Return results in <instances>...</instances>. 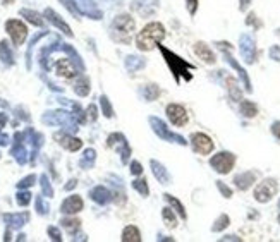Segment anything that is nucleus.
Wrapping results in <instances>:
<instances>
[{
  "label": "nucleus",
  "instance_id": "1",
  "mask_svg": "<svg viewBox=\"0 0 280 242\" xmlns=\"http://www.w3.org/2000/svg\"><path fill=\"white\" fill-rule=\"evenodd\" d=\"M163 36H165V28L160 22H150L136 36V45L143 52H150V50H153L157 46V43L163 40Z\"/></svg>",
  "mask_w": 280,
  "mask_h": 242
},
{
  "label": "nucleus",
  "instance_id": "2",
  "mask_svg": "<svg viewBox=\"0 0 280 242\" xmlns=\"http://www.w3.org/2000/svg\"><path fill=\"white\" fill-rule=\"evenodd\" d=\"M158 48H160L163 58H165L167 65H169L170 72L174 74V77H176V81L179 83V79L181 77H184L186 81H191V74L188 72V69H194V65H191L189 62H186L184 58H181L179 55H176L174 52H170L169 48H165L163 45H158Z\"/></svg>",
  "mask_w": 280,
  "mask_h": 242
},
{
  "label": "nucleus",
  "instance_id": "3",
  "mask_svg": "<svg viewBox=\"0 0 280 242\" xmlns=\"http://www.w3.org/2000/svg\"><path fill=\"white\" fill-rule=\"evenodd\" d=\"M45 124L48 126H60L64 127L67 132H76L77 131V120L74 119L72 114L65 110H52V112H46V114L41 117Z\"/></svg>",
  "mask_w": 280,
  "mask_h": 242
},
{
  "label": "nucleus",
  "instance_id": "4",
  "mask_svg": "<svg viewBox=\"0 0 280 242\" xmlns=\"http://www.w3.org/2000/svg\"><path fill=\"white\" fill-rule=\"evenodd\" d=\"M148 120H150V126H151V129H153V132L158 136V138H162L163 141L177 143V144H181V146H186V144H188V141H186L181 134H176V132L170 131V129L165 126V122L158 119V117H150Z\"/></svg>",
  "mask_w": 280,
  "mask_h": 242
},
{
  "label": "nucleus",
  "instance_id": "5",
  "mask_svg": "<svg viewBox=\"0 0 280 242\" xmlns=\"http://www.w3.org/2000/svg\"><path fill=\"white\" fill-rule=\"evenodd\" d=\"M134 29V21L131 15L120 14L112 22V34L119 41H129V34Z\"/></svg>",
  "mask_w": 280,
  "mask_h": 242
},
{
  "label": "nucleus",
  "instance_id": "6",
  "mask_svg": "<svg viewBox=\"0 0 280 242\" xmlns=\"http://www.w3.org/2000/svg\"><path fill=\"white\" fill-rule=\"evenodd\" d=\"M107 144H108V148H114L115 151H119L120 158H122V163L129 162L131 146H129V143L126 141L124 134H120V132H114V134H110L107 138Z\"/></svg>",
  "mask_w": 280,
  "mask_h": 242
},
{
  "label": "nucleus",
  "instance_id": "7",
  "mask_svg": "<svg viewBox=\"0 0 280 242\" xmlns=\"http://www.w3.org/2000/svg\"><path fill=\"white\" fill-rule=\"evenodd\" d=\"M24 141H26L24 132H15L14 134V146H12V150H10V155H12L14 160L19 163V165H24V163L28 162V157H29Z\"/></svg>",
  "mask_w": 280,
  "mask_h": 242
},
{
  "label": "nucleus",
  "instance_id": "8",
  "mask_svg": "<svg viewBox=\"0 0 280 242\" xmlns=\"http://www.w3.org/2000/svg\"><path fill=\"white\" fill-rule=\"evenodd\" d=\"M234 163H236V157L232 153H227V151H222V153L215 155V157L210 160V165L217 172H220V174H229L232 170V167H234Z\"/></svg>",
  "mask_w": 280,
  "mask_h": 242
},
{
  "label": "nucleus",
  "instance_id": "9",
  "mask_svg": "<svg viewBox=\"0 0 280 242\" xmlns=\"http://www.w3.org/2000/svg\"><path fill=\"white\" fill-rule=\"evenodd\" d=\"M5 29H7V33L10 34V38H12L14 45H17V46L22 45L26 40V36H28V28H26L21 21H17V19H10V21H7Z\"/></svg>",
  "mask_w": 280,
  "mask_h": 242
},
{
  "label": "nucleus",
  "instance_id": "10",
  "mask_svg": "<svg viewBox=\"0 0 280 242\" xmlns=\"http://www.w3.org/2000/svg\"><path fill=\"white\" fill-rule=\"evenodd\" d=\"M275 194H277V182L272 181V179H267V181H263L262 184L256 187V191H255V198H256V201H260V203L270 201L272 198L275 196Z\"/></svg>",
  "mask_w": 280,
  "mask_h": 242
},
{
  "label": "nucleus",
  "instance_id": "11",
  "mask_svg": "<svg viewBox=\"0 0 280 242\" xmlns=\"http://www.w3.org/2000/svg\"><path fill=\"white\" fill-rule=\"evenodd\" d=\"M167 117H169V120L174 126L181 127L188 124V112H186V108L182 107V105L170 103L169 107H167Z\"/></svg>",
  "mask_w": 280,
  "mask_h": 242
},
{
  "label": "nucleus",
  "instance_id": "12",
  "mask_svg": "<svg viewBox=\"0 0 280 242\" xmlns=\"http://www.w3.org/2000/svg\"><path fill=\"white\" fill-rule=\"evenodd\" d=\"M239 41H241V53H243L244 60H246L248 64H253V62H255V57H256L255 38H253L251 34H243Z\"/></svg>",
  "mask_w": 280,
  "mask_h": 242
},
{
  "label": "nucleus",
  "instance_id": "13",
  "mask_svg": "<svg viewBox=\"0 0 280 242\" xmlns=\"http://www.w3.org/2000/svg\"><path fill=\"white\" fill-rule=\"evenodd\" d=\"M77 64L72 60L71 57L69 58H60L59 62L55 64V71H57V76L60 77H65V79H71L77 74Z\"/></svg>",
  "mask_w": 280,
  "mask_h": 242
},
{
  "label": "nucleus",
  "instance_id": "14",
  "mask_svg": "<svg viewBox=\"0 0 280 242\" xmlns=\"http://www.w3.org/2000/svg\"><path fill=\"white\" fill-rule=\"evenodd\" d=\"M191 143H193L194 151L200 155H208V153H212V150H213V141L207 134H201V132L193 134Z\"/></svg>",
  "mask_w": 280,
  "mask_h": 242
},
{
  "label": "nucleus",
  "instance_id": "15",
  "mask_svg": "<svg viewBox=\"0 0 280 242\" xmlns=\"http://www.w3.org/2000/svg\"><path fill=\"white\" fill-rule=\"evenodd\" d=\"M157 7H158V0H133V3H131V9L136 10L138 14H141L143 17L155 14Z\"/></svg>",
  "mask_w": 280,
  "mask_h": 242
},
{
  "label": "nucleus",
  "instance_id": "16",
  "mask_svg": "<svg viewBox=\"0 0 280 242\" xmlns=\"http://www.w3.org/2000/svg\"><path fill=\"white\" fill-rule=\"evenodd\" d=\"M3 222L7 224L9 229H21L22 225H26L29 222V213H5L3 215Z\"/></svg>",
  "mask_w": 280,
  "mask_h": 242
},
{
  "label": "nucleus",
  "instance_id": "17",
  "mask_svg": "<svg viewBox=\"0 0 280 242\" xmlns=\"http://www.w3.org/2000/svg\"><path fill=\"white\" fill-rule=\"evenodd\" d=\"M77 7L83 14H86L91 19H102V10L96 7L95 0H76Z\"/></svg>",
  "mask_w": 280,
  "mask_h": 242
},
{
  "label": "nucleus",
  "instance_id": "18",
  "mask_svg": "<svg viewBox=\"0 0 280 242\" xmlns=\"http://www.w3.org/2000/svg\"><path fill=\"white\" fill-rule=\"evenodd\" d=\"M45 17L48 19V21L52 22V24L55 26V28H59L64 34H67V36H72V31H71V28L67 26V22H65L64 19H62L60 15L57 14L53 9H45Z\"/></svg>",
  "mask_w": 280,
  "mask_h": 242
},
{
  "label": "nucleus",
  "instance_id": "19",
  "mask_svg": "<svg viewBox=\"0 0 280 242\" xmlns=\"http://www.w3.org/2000/svg\"><path fill=\"white\" fill-rule=\"evenodd\" d=\"M53 138L59 141L60 146H64L65 150H69V151H77V150H81V146H83V141L74 138V136H71V134H55Z\"/></svg>",
  "mask_w": 280,
  "mask_h": 242
},
{
  "label": "nucleus",
  "instance_id": "20",
  "mask_svg": "<svg viewBox=\"0 0 280 242\" xmlns=\"http://www.w3.org/2000/svg\"><path fill=\"white\" fill-rule=\"evenodd\" d=\"M81 210H83V200H81L79 196H69L60 206V212L65 213V215L79 213Z\"/></svg>",
  "mask_w": 280,
  "mask_h": 242
},
{
  "label": "nucleus",
  "instance_id": "21",
  "mask_svg": "<svg viewBox=\"0 0 280 242\" xmlns=\"http://www.w3.org/2000/svg\"><path fill=\"white\" fill-rule=\"evenodd\" d=\"M89 198H91L95 203H98V205H107V203L112 201V194L110 191L107 189V187L103 186H96L91 189V193H89Z\"/></svg>",
  "mask_w": 280,
  "mask_h": 242
},
{
  "label": "nucleus",
  "instance_id": "22",
  "mask_svg": "<svg viewBox=\"0 0 280 242\" xmlns=\"http://www.w3.org/2000/svg\"><path fill=\"white\" fill-rule=\"evenodd\" d=\"M219 48H222V50H224V53H225V58H227V62H229V64H231V65H232V67L236 69L237 72H239V76L243 77V81H244V86H246V89H248V91H251V83H250V79H248V74H246V71H244V69L241 67L239 64H237V62L234 60V57H232V55H229V53H227V50L224 48V45H222V43H219Z\"/></svg>",
  "mask_w": 280,
  "mask_h": 242
},
{
  "label": "nucleus",
  "instance_id": "23",
  "mask_svg": "<svg viewBox=\"0 0 280 242\" xmlns=\"http://www.w3.org/2000/svg\"><path fill=\"white\" fill-rule=\"evenodd\" d=\"M150 165H151V170H153V175L157 177V181H160V184H169L170 175L165 167H163L162 163H158L157 160H151Z\"/></svg>",
  "mask_w": 280,
  "mask_h": 242
},
{
  "label": "nucleus",
  "instance_id": "24",
  "mask_svg": "<svg viewBox=\"0 0 280 242\" xmlns=\"http://www.w3.org/2000/svg\"><path fill=\"white\" fill-rule=\"evenodd\" d=\"M194 53H196L203 62H207V64H215V55H213V52L208 48V45H205V43H201V41L196 43V45H194Z\"/></svg>",
  "mask_w": 280,
  "mask_h": 242
},
{
  "label": "nucleus",
  "instance_id": "25",
  "mask_svg": "<svg viewBox=\"0 0 280 242\" xmlns=\"http://www.w3.org/2000/svg\"><path fill=\"white\" fill-rule=\"evenodd\" d=\"M255 179H256V175L253 174V172H244V174H239L237 177L234 179V182H236V186L239 187V189H248L253 182H255Z\"/></svg>",
  "mask_w": 280,
  "mask_h": 242
},
{
  "label": "nucleus",
  "instance_id": "26",
  "mask_svg": "<svg viewBox=\"0 0 280 242\" xmlns=\"http://www.w3.org/2000/svg\"><path fill=\"white\" fill-rule=\"evenodd\" d=\"M59 103H62V105H69V107H72V115H74V119H76L79 124H84V122H86V115H84L83 108H81L77 103H72V101H69L67 98H59Z\"/></svg>",
  "mask_w": 280,
  "mask_h": 242
},
{
  "label": "nucleus",
  "instance_id": "27",
  "mask_svg": "<svg viewBox=\"0 0 280 242\" xmlns=\"http://www.w3.org/2000/svg\"><path fill=\"white\" fill-rule=\"evenodd\" d=\"M139 93H141V96L146 101H153V100H157L158 96H160V88H158L157 84H146V86H143V88L139 89Z\"/></svg>",
  "mask_w": 280,
  "mask_h": 242
},
{
  "label": "nucleus",
  "instance_id": "28",
  "mask_svg": "<svg viewBox=\"0 0 280 242\" xmlns=\"http://www.w3.org/2000/svg\"><path fill=\"white\" fill-rule=\"evenodd\" d=\"M145 58H141V57H136V55H129L126 58V69L129 72H136V71H139V69H143L145 67Z\"/></svg>",
  "mask_w": 280,
  "mask_h": 242
},
{
  "label": "nucleus",
  "instance_id": "29",
  "mask_svg": "<svg viewBox=\"0 0 280 242\" xmlns=\"http://www.w3.org/2000/svg\"><path fill=\"white\" fill-rule=\"evenodd\" d=\"M122 241L124 242H139V241H141V234H139L138 227H134V225H129V227L124 229Z\"/></svg>",
  "mask_w": 280,
  "mask_h": 242
},
{
  "label": "nucleus",
  "instance_id": "30",
  "mask_svg": "<svg viewBox=\"0 0 280 242\" xmlns=\"http://www.w3.org/2000/svg\"><path fill=\"white\" fill-rule=\"evenodd\" d=\"M0 58H2V62L5 65H12L14 64V55H12V52H10V48H9V43H7L5 40L0 41Z\"/></svg>",
  "mask_w": 280,
  "mask_h": 242
},
{
  "label": "nucleus",
  "instance_id": "31",
  "mask_svg": "<svg viewBox=\"0 0 280 242\" xmlns=\"http://www.w3.org/2000/svg\"><path fill=\"white\" fill-rule=\"evenodd\" d=\"M95 158H96V151L93 148H89V150L84 151L83 158L79 160V167L81 169H91L95 165Z\"/></svg>",
  "mask_w": 280,
  "mask_h": 242
},
{
  "label": "nucleus",
  "instance_id": "32",
  "mask_svg": "<svg viewBox=\"0 0 280 242\" xmlns=\"http://www.w3.org/2000/svg\"><path fill=\"white\" fill-rule=\"evenodd\" d=\"M22 15V17H26L28 21L31 22V24L34 26H43V19H41V15L38 12H34V10H29V9H21V12H19Z\"/></svg>",
  "mask_w": 280,
  "mask_h": 242
},
{
  "label": "nucleus",
  "instance_id": "33",
  "mask_svg": "<svg viewBox=\"0 0 280 242\" xmlns=\"http://www.w3.org/2000/svg\"><path fill=\"white\" fill-rule=\"evenodd\" d=\"M74 91H76V95L79 96H88L89 93V79L88 77H79V79L76 81V84H74Z\"/></svg>",
  "mask_w": 280,
  "mask_h": 242
},
{
  "label": "nucleus",
  "instance_id": "34",
  "mask_svg": "<svg viewBox=\"0 0 280 242\" xmlns=\"http://www.w3.org/2000/svg\"><path fill=\"white\" fill-rule=\"evenodd\" d=\"M163 198H165V201H167V203H170V206H172V208H176V212H177L179 215H181L182 220H186V218H188V215H186L184 206H182V203H181V201L176 200V198H172V196H170V194H163Z\"/></svg>",
  "mask_w": 280,
  "mask_h": 242
},
{
  "label": "nucleus",
  "instance_id": "35",
  "mask_svg": "<svg viewBox=\"0 0 280 242\" xmlns=\"http://www.w3.org/2000/svg\"><path fill=\"white\" fill-rule=\"evenodd\" d=\"M40 186H41V193H43V196L46 198H52L53 196V187L50 184L48 177H46V174H43L40 177Z\"/></svg>",
  "mask_w": 280,
  "mask_h": 242
},
{
  "label": "nucleus",
  "instance_id": "36",
  "mask_svg": "<svg viewBox=\"0 0 280 242\" xmlns=\"http://www.w3.org/2000/svg\"><path fill=\"white\" fill-rule=\"evenodd\" d=\"M241 112H243L244 117H255L258 114V108H256V105L253 103V101H243V105H241Z\"/></svg>",
  "mask_w": 280,
  "mask_h": 242
},
{
  "label": "nucleus",
  "instance_id": "37",
  "mask_svg": "<svg viewBox=\"0 0 280 242\" xmlns=\"http://www.w3.org/2000/svg\"><path fill=\"white\" fill-rule=\"evenodd\" d=\"M162 217H163V222H165V225L169 229H174L177 225V220H176V217H174V212L170 208H165L162 212Z\"/></svg>",
  "mask_w": 280,
  "mask_h": 242
},
{
  "label": "nucleus",
  "instance_id": "38",
  "mask_svg": "<svg viewBox=\"0 0 280 242\" xmlns=\"http://www.w3.org/2000/svg\"><path fill=\"white\" fill-rule=\"evenodd\" d=\"M60 2L64 3L65 9H67L69 12H71V14L74 15V17H76V19H79V17H81V14H83V12H81V10H79V7H77V3H74V0H60Z\"/></svg>",
  "mask_w": 280,
  "mask_h": 242
},
{
  "label": "nucleus",
  "instance_id": "39",
  "mask_svg": "<svg viewBox=\"0 0 280 242\" xmlns=\"http://www.w3.org/2000/svg\"><path fill=\"white\" fill-rule=\"evenodd\" d=\"M133 187L136 191H138L141 196H148L150 194V189H148V184H146V181L145 179H138V181H133Z\"/></svg>",
  "mask_w": 280,
  "mask_h": 242
},
{
  "label": "nucleus",
  "instance_id": "40",
  "mask_svg": "<svg viewBox=\"0 0 280 242\" xmlns=\"http://www.w3.org/2000/svg\"><path fill=\"white\" fill-rule=\"evenodd\" d=\"M100 105H102V112H103L105 117H108V119H110V117H114V108H112L110 101H108V98L105 95L100 98Z\"/></svg>",
  "mask_w": 280,
  "mask_h": 242
},
{
  "label": "nucleus",
  "instance_id": "41",
  "mask_svg": "<svg viewBox=\"0 0 280 242\" xmlns=\"http://www.w3.org/2000/svg\"><path fill=\"white\" fill-rule=\"evenodd\" d=\"M60 224L64 225V229H67L69 232H74V230L79 229V224H81V222L77 220V218H64V220H62Z\"/></svg>",
  "mask_w": 280,
  "mask_h": 242
},
{
  "label": "nucleus",
  "instance_id": "42",
  "mask_svg": "<svg viewBox=\"0 0 280 242\" xmlns=\"http://www.w3.org/2000/svg\"><path fill=\"white\" fill-rule=\"evenodd\" d=\"M7 124V115L0 114V146H7L9 144V136L2 134V127H5Z\"/></svg>",
  "mask_w": 280,
  "mask_h": 242
},
{
  "label": "nucleus",
  "instance_id": "43",
  "mask_svg": "<svg viewBox=\"0 0 280 242\" xmlns=\"http://www.w3.org/2000/svg\"><path fill=\"white\" fill-rule=\"evenodd\" d=\"M15 201H17L19 206H28L31 201V193H28V191H19L17 196H15Z\"/></svg>",
  "mask_w": 280,
  "mask_h": 242
},
{
  "label": "nucleus",
  "instance_id": "44",
  "mask_svg": "<svg viewBox=\"0 0 280 242\" xmlns=\"http://www.w3.org/2000/svg\"><path fill=\"white\" fill-rule=\"evenodd\" d=\"M34 206H36V212L40 213V215H46L48 213V210H50V206L46 205L45 200L41 196H36V201H34Z\"/></svg>",
  "mask_w": 280,
  "mask_h": 242
},
{
  "label": "nucleus",
  "instance_id": "45",
  "mask_svg": "<svg viewBox=\"0 0 280 242\" xmlns=\"http://www.w3.org/2000/svg\"><path fill=\"white\" fill-rule=\"evenodd\" d=\"M34 182H36V177H34V175H28V177H24L22 181L17 182V189H28Z\"/></svg>",
  "mask_w": 280,
  "mask_h": 242
},
{
  "label": "nucleus",
  "instance_id": "46",
  "mask_svg": "<svg viewBox=\"0 0 280 242\" xmlns=\"http://www.w3.org/2000/svg\"><path fill=\"white\" fill-rule=\"evenodd\" d=\"M227 225H229V217H227V215H222L219 220L215 222V225H213V230H215V232H219V230L225 229Z\"/></svg>",
  "mask_w": 280,
  "mask_h": 242
},
{
  "label": "nucleus",
  "instance_id": "47",
  "mask_svg": "<svg viewBox=\"0 0 280 242\" xmlns=\"http://www.w3.org/2000/svg\"><path fill=\"white\" fill-rule=\"evenodd\" d=\"M48 236L52 237V241H55V242L62 241V234L57 227H48Z\"/></svg>",
  "mask_w": 280,
  "mask_h": 242
},
{
  "label": "nucleus",
  "instance_id": "48",
  "mask_svg": "<svg viewBox=\"0 0 280 242\" xmlns=\"http://www.w3.org/2000/svg\"><path fill=\"white\" fill-rule=\"evenodd\" d=\"M131 174L133 175H141L143 174V167L139 162H133L131 163Z\"/></svg>",
  "mask_w": 280,
  "mask_h": 242
},
{
  "label": "nucleus",
  "instance_id": "49",
  "mask_svg": "<svg viewBox=\"0 0 280 242\" xmlns=\"http://www.w3.org/2000/svg\"><path fill=\"white\" fill-rule=\"evenodd\" d=\"M86 114H88V119L91 120V122H95L96 117H98V114H96V107H95V105H89L88 110H86Z\"/></svg>",
  "mask_w": 280,
  "mask_h": 242
},
{
  "label": "nucleus",
  "instance_id": "50",
  "mask_svg": "<svg viewBox=\"0 0 280 242\" xmlns=\"http://www.w3.org/2000/svg\"><path fill=\"white\" fill-rule=\"evenodd\" d=\"M186 5H188L189 14L194 15V12H196V9H198V0H186Z\"/></svg>",
  "mask_w": 280,
  "mask_h": 242
},
{
  "label": "nucleus",
  "instance_id": "51",
  "mask_svg": "<svg viewBox=\"0 0 280 242\" xmlns=\"http://www.w3.org/2000/svg\"><path fill=\"white\" fill-rule=\"evenodd\" d=\"M217 186H219V189L222 191V194H224L225 198H231V196H232V191L229 189V187L225 186L224 182H217Z\"/></svg>",
  "mask_w": 280,
  "mask_h": 242
},
{
  "label": "nucleus",
  "instance_id": "52",
  "mask_svg": "<svg viewBox=\"0 0 280 242\" xmlns=\"http://www.w3.org/2000/svg\"><path fill=\"white\" fill-rule=\"evenodd\" d=\"M270 57L274 58V60H280V46H272L270 48Z\"/></svg>",
  "mask_w": 280,
  "mask_h": 242
},
{
  "label": "nucleus",
  "instance_id": "53",
  "mask_svg": "<svg viewBox=\"0 0 280 242\" xmlns=\"http://www.w3.org/2000/svg\"><path fill=\"white\" fill-rule=\"evenodd\" d=\"M272 132H274V134L280 139V122H275L274 124V127H272Z\"/></svg>",
  "mask_w": 280,
  "mask_h": 242
},
{
  "label": "nucleus",
  "instance_id": "54",
  "mask_svg": "<svg viewBox=\"0 0 280 242\" xmlns=\"http://www.w3.org/2000/svg\"><path fill=\"white\" fill-rule=\"evenodd\" d=\"M239 2H241L239 9H241V10H246V9H248V5H250L253 0H239Z\"/></svg>",
  "mask_w": 280,
  "mask_h": 242
},
{
  "label": "nucleus",
  "instance_id": "55",
  "mask_svg": "<svg viewBox=\"0 0 280 242\" xmlns=\"http://www.w3.org/2000/svg\"><path fill=\"white\" fill-rule=\"evenodd\" d=\"M76 184H77V181H76V179H72V181H69V184L65 186V191H71L72 187H76Z\"/></svg>",
  "mask_w": 280,
  "mask_h": 242
},
{
  "label": "nucleus",
  "instance_id": "56",
  "mask_svg": "<svg viewBox=\"0 0 280 242\" xmlns=\"http://www.w3.org/2000/svg\"><path fill=\"white\" fill-rule=\"evenodd\" d=\"M2 2H3V3H12L14 0H2Z\"/></svg>",
  "mask_w": 280,
  "mask_h": 242
},
{
  "label": "nucleus",
  "instance_id": "57",
  "mask_svg": "<svg viewBox=\"0 0 280 242\" xmlns=\"http://www.w3.org/2000/svg\"><path fill=\"white\" fill-rule=\"evenodd\" d=\"M279 222H280V218H279Z\"/></svg>",
  "mask_w": 280,
  "mask_h": 242
},
{
  "label": "nucleus",
  "instance_id": "58",
  "mask_svg": "<svg viewBox=\"0 0 280 242\" xmlns=\"http://www.w3.org/2000/svg\"><path fill=\"white\" fill-rule=\"evenodd\" d=\"M279 206H280V203H279Z\"/></svg>",
  "mask_w": 280,
  "mask_h": 242
}]
</instances>
